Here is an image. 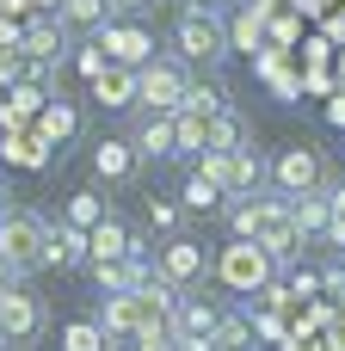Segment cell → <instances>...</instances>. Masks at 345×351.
Segmentation results:
<instances>
[{
  "label": "cell",
  "mask_w": 345,
  "mask_h": 351,
  "mask_svg": "<svg viewBox=\"0 0 345 351\" xmlns=\"http://www.w3.org/2000/svg\"><path fill=\"white\" fill-rule=\"evenodd\" d=\"M173 49L191 62V68H222L228 62V19L222 12H204V6H179V19H173Z\"/></svg>",
  "instance_id": "obj_1"
},
{
  "label": "cell",
  "mask_w": 345,
  "mask_h": 351,
  "mask_svg": "<svg viewBox=\"0 0 345 351\" xmlns=\"http://www.w3.org/2000/svg\"><path fill=\"white\" fill-rule=\"evenodd\" d=\"M278 259L259 247V241H228L222 253H216V284L222 290H235V296H259L265 284H278Z\"/></svg>",
  "instance_id": "obj_2"
},
{
  "label": "cell",
  "mask_w": 345,
  "mask_h": 351,
  "mask_svg": "<svg viewBox=\"0 0 345 351\" xmlns=\"http://www.w3.org/2000/svg\"><path fill=\"white\" fill-rule=\"evenodd\" d=\"M191 62L179 56V49H160L148 68H136V80H142V105L136 111H179L185 105V93H191Z\"/></svg>",
  "instance_id": "obj_3"
},
{
  "label": "cell",
  "mask_w": 345,
  "mask_h": 351,
  "mask_svg": "<svg viewBox=\"0 0 345 351\" xmlns=\"http://www.w3.org/2000/svg\"><path fill=\"white\" fill-rule=\"evenodd\" d=\"M43 247H49V216H37V210H6V222H0V253L31 278V271H43Z\"/></svg>",
  "instance_id": "obj_4"
},
{
  "label": "cell",
  "mask_w": 345,
  "mask_h": 351,
  "mask_svg": "<svg viewBox=\"0 0 345 351\" xmlns=\"http://www.w3.org/2000/svg\"><path fill=\"white\" fill-rule=\"evenodd\" d=\"M272 191H284V197L327 191V160H321V148H309V142L278 148V154H272Z\"/></svg>",
  "instance_id": "obj_5"
},
{
  "label": "cell",
  "mask_w": 345,
  "mask_h": 351,
  "mask_svg": "<svg viewBox=\"0 0 345 351\" xmlns=\"http://www.w3.org/2000/svg\"><path fill=\"white\" fill-rule=\"evenodd\" d=\"M154 265H160V278H167V284H179V290H198L204 278H216V253H210V247H198L191 234L160 241V247H154Z\"/></svg>",
  "instance_id": "obj_6"
},
{
  "label": "cell",
  "mask_w": 345,
  "mask_h": 351,
  "mask_svg": "<svg viewBox=\"0 0 345 351\" xmlns=\"http://www.w3.org/2000/svg\"><path fill=\"white\" fill-rule=\"evenodd\" d=\"M0 327L12 333V346H37L43 333H49V308H43V296L37 290H25V284H12V290H0Z\"/></svg>",
  "instance_id": "obj_7"
},
{
  "label": "cell",
  "mask_w": 345,
  "mask_h": 351,
  "mask_svg": "<svg viewBox=\"0 0 345 351\" xmlns=\"http://www.w3.org/2000/svg\"><path fill=\"white\" fill-rule=\"evenodd\" d=\"M99 43L111 49V62H117V68H148V62L160 56L154 31H148L142 19H111V25L99 31Z\"/></svg>",
  "instance_id": "obj_8"
},
{
  "label": "cell",
  "mask_w": 345,
  "mask_h": 351,
  "mask_svg": "<svg viewBox=\"0 0 345 351\" xmlns=\"http://www.w3.org/2000/svg\"><path fill=\"white\" fill-rule=\"evenodd\" d=\"M130 142H136L142 167L179 160V130H173V111H136V123H130Z\"/></svg>",
  "instance_id": "obj_9"
},
{
  "label": "cell",
  "mask_w": 345,
  "mask_h": 351,
  "mask_svg": "<svg viewBox=\"0 0 345 351\" xmlns=\"http://www.w3.org/2000/svg\"><path fill=\"white\" fill-rule=\"evenodd\" d=\"M19 56H37V62H56V68H62V62L74 56V31L62 25V12H31V19H25V49H19Z\"/></svg>",
  "instance_id": "obj_10"
},
{
  "label": "cell",
  "mask_w": 345,
  "mask_h": 351,
  "mask_svg": "<svg viewBox=\"0 0 345 351\" xmlns=\"http://www.w3.org/2000/svg\"><path fill=\"white\" fill-rule=\"evenodd\" d=\"M93 259V234L74 228L68 216H49V247H43V271H86Z\"/></svg>",
  "instance_id": "obj_11"
},
{
  "label": "cell",
  "mask_w": 345,
  "mask_h": 351,
  "mask_svg": "<svg viewBox=\"0 0 345 351\" xmlns=\"http://www.w3.org/2000/svg\"><path fill=\"white\" fill-rule=\"evenodd\" d=\"M136 173H142V154H136L130 136H99V142H93V179H105V185H130Z\"/></svg>",
  "instance_id": "obj_12"
},
{
  "label": "cell",
  "mask_w": 345,
  "mask_h": 351,
  "mask_svg": "<svg viewBox=\"0 0 345 351\" xmlns=\"http://www.w3.org/2000/svg\"><path fill=\"white\" fill-rule=\"evenodd\" d=\"M86 93H93L99 111H136V105H142V80H136V68H117V62H111Z\"/></svg>",
  "instance_id": "obj_13"
},
{
  "label": "cell",
  "mask_w": 345,
  "mask_h": 351,
  "mask_svg": "<svg viewBox=\"0 0 345 351\" xmlns=\"http://www.w3.org/2000/svg\"><path fill=\"white\" fill-rule=\"evenodd\" d=\"M56 99V86H37V80H19L6 86V105H0V130H25L31 117H43V105Z\"/></svg>",
  "instance_id": "obj_14"
},
{
  "label": "cell",
  "mask_w": 345,
  "mask_h": 351,
  "mask_svg": "<svg viewBox=\"0 0 345 351\" xmlns=\"http://www.w3.org/2000/svg\"><path fill=\"white\" fill-rule=\"evenodd\" d=\"M93 321L105 327L111 346H130V339L142 333V302H136V296H99V315H93Z\"/></svg>",
  "instance_id": "obj_15"
},
{
  "label": "cell",
  "mask_w": 345,
  "mask_h": 351,
  "mask_svg": "<svg viewBox=\"0 0 345 351\" xmlns=\"http://www.w3.org/2000/svg\"><path fill=\"white\" fill-rule=\"evenodd\" d=\"M216 321H222V302H210L204 290H185V296H179L173 327H179L185 339H216Z\"/></svg>",
  "instance_id": "obj_16"
},
{
  "label": "cell",
  "mask_w": 345,
  "mask_h": 351,
  "mask_svg": "<svg viewBox=\"0 0 345 351\" xmlns=\"http://www.w3.org/2000/svg\"><path fill=\"white\" fill-rule=\"evenodd\" d=\"M179 204H185L191 216H222V210H228V185L191 167V173H185V185H179Z\"/></svg>",
  "instance_id": "obj_17"
},
{
  "label": "cell",
  "mask_w": 345,
  "mask_h": 351,
  "mask_svg": "<svg viewBox=\"0 0 345 351\" xmlns=\"http://www.w3.org/2000/svg\"><path fill=\"white\" fill-rule=\"evenodd\" d=\"M247 142H253V130H247V117H241L235 105L216 111V117L204 123V148H210V154H241Z\"/></svg>",
  "instance_id": "obj_18"
},
{
  "label": "cell",
  "mask_w": 345,
  "mask_h": 351,
  "mask_svg": "<svg viewBox=\"0 0 345 351\" xmlns=\"http://www.w3.org/2000/svg\"><path fill=\"white\" fill-rule=\"evenodd\" d=\"M228 105H235V99H228V86H222L210 68H198V74H191V93H185V105H179V111H198V117L210 123V117H216V111H228Z\"/></svg>",
  "instance_id": "obj_19"
},
{
  "label": "cell",
  "mask_w": 345,
  "mask_h": 351,
  "mask_svg": "<svg viewBox=\"0 0 345 351\" xmlns=\"http://www.w3.org/2000/svg\"><path fill=\"white\" fill-rule=\"evenodd\" d=\"M37 130H43V142H49V148H62V142H74V136H80V105L56 93V99L43 105V117H37Z\"/></svg>",
  "instance_id": "obj_20"
},
{
  "label": "cell",
  "mask_w": 345,
  "mask_h": 351,
  "mask_svg": "<svg viewBox=\"0 0 345 351\" xmlns=\"http://www.w3.org/2000/svg\"><path fill=\"white\" fill-rule=\"evenodd\" d=\"M259 222H265V191L259 197H228V210H222L228 241H259Z\"/></svg>",
  "instance_id": "obj_21"
},
{
  "label": "cell",
  "mask_w": 345,
  "mask_h": 351,
  "mask_svg": "<svg viewBox=\"0 0 345 351\" xmlns=\"http://www.w3.org/2000/svg\"><path fill=\"white\" fill-rule=\"evenodd\" d=\"M111 19H117V6H111V0H62V25H68V31H80V37H99Z\"/></svg>",
  "instance_id": "obj_22"
},
{
  "label": "cell",
  "mask_w": 345,
  "mask_h": 351,
  "mask_svg": "<svg viewBox=\"0 0 345 351\" xmlns=\"http://www.w3.org/2000/svg\"><path fill=\"white\" fill-rule=\"evenodd\" d=\"M6 160L25 167V173H43V167H49V142H43V130H6Z\"/></svg>",
  "instance_id": "obj_23"
},
{
  "label": "cell",
  "mask_w": 345,
  "mask_h": 351,
  "mask_svg": "<svg viewBox=\"0 0 345 351\" xmlns=\"http://www.w3.org/2000/svg\"><path fill=\"white\" fill-rule=\"evenodd\" d=\"M290 216H296L302 241H321L333 222V204H327V191H302V197H290Z\"/></svg>",
  "instance_id": "obj_24"
},
{
  "label": "cell",
  "mask_w": 345,
  "mask_h": 351,
  "mask_svg": "<svg viewBox=\"0 0 345 351\" xmlns=\"http://www.w3.org/2000/svg\"><path fill=\"white\" fill-rule=\"evenodd\" d=\"M216 351H259V327H253V315L222 308V321H216Z\"/></svg>",
  "instance_id": "obj_25"
},
{
  "label": "cell",
  "mask_w": 345,
  "mask_h": 351,
  "mask_svg": "<svg viewBox=\"0 0 345 351\" xmlns=\"http://www.w3.org/2000/svg\"><path fill=\"white\" fill-rule=\"evenodd\" d=\"M130 253H136L130 222H123V216H105V222L93 228V259H130Z\"/></svg>",
  "instance_id": "obj_26"
},
{
  "label": "cell",
  "mask_w": 345,
  "mask_h": 351,
  "mask_svg": "<svg viewBox=\"0 0 345 351\" xmlns=\"http://www.w3.org/2000/svg\"><path fill=\"white\" fill-rule=\"evenodd\" d=\"M62 216H68L74 228H86V234H93V228H99L105 216H117V210H111V204H105L99 191H68V204H62Z\"/></svg>",
  "instance_id": "obj_27"
},
{
  "label": "cell",
  "mask_w": 345,
  "mask_h": 351,
  "mask_svg": "<svg viewBox=\"0 0 345 351\" xmlns=\"http://www.w3.org/2000/svg\"><path fill=\"white\" fill-rule=\"evenodd\" d=\"M259 37H265V6L247 0V6L228 19V43H235V49H259Z\"/></svg>",
  "instance_id": "obj_28"
},
{
  "label": "cell",
  "mask_w": 345,
  "mask_h": 351,
  "mask_svg": "<svg viewBox=\"0 0 345 351\" xmlns=\"http://www.w3.org/2000/svg\"><path fill=\"white\" fill-rule=\"evenodd\" d=\"M185 216H191V210H185L179 197H148V228H154L160 241H173V234L185 228Z\"/></svg>",
  "instance_id": "obj_29"
},
{
  "label": "cell",
  "mask_w": 345,
  "mask_h": 351,
  "mask_svg": "<svg viewBox=\"0 0 345 351\" xmlns=\"http://www.w3.org/2000/svg\"><path fill=\"white\" fill-rule=\"evenodd\" d=\"M62 351H117V346H111L105 327L86 315V321H68V327H62Z\"/></svg>",
  "instance_id": "obj_30"
},
{
  "label": "cell",
  "mask_w": 345,
  "mask_h": 351,
  "mask_svg": "<svg viewBox=\"0 0 345 351\" xmlns=\"http://www.w3.org/2000/svg\"><path fill=\"white\" fill-rule=\"evenodd\" d=\"M68 62H74V74H80V80L93 86V80H99V74L111 68V49H105L99 37H86V43H74V56H68Z\"/></svg>",
  "instance_id": "obj_31"
},
{
  "label": "cell",
  "mask_w": 345,
  "mask_h": 351,
  "mask_svg": "<svg viewBox=\"0 0 345 351\" xmlns=\"http://www.w3.org/2000/svg\"><path fill=\"white\" fill-rule=\"evenodd\" d=\"M173 130H179V160H185V154L198 160V154H204V117H198V111H173Z\"/></svg>",
  "instance_id": "obj_32"
},
{
  "label": "cell",
  "mask_w": 345,
  "mask_h": 351,
  "mask_svg": "<svg viewBox=\"0 0 345 351\" xmlns=\"http://www.w3.org/2000/svg\"><path fill=\"white\" fill-rule=\"evenodd\" d=\"M130 346L136 351H179V327H173V321H148Z\"/></svg>",
  "instance_id": "obj_33"
},
{
  "label": "cell",
  "mask_w": 345,
  "mask_h": 351,
  "mask_svg": "<svg viewBox=\"0 0 345 351\" xmlns=\"http://www.w3.org/2000/svg\"><path fill=\"white\" fill-rule=\"evenodd\" d=\"M321 290H327V296H345V265H340V259L321 271Z\"/></svg>",
  "instance_id": "obj_34"
},
{
  "label": "cell",
  "mask_w": 345,
  "mask_h": 351,
  "mask_svg": "<svg viewBox=\"0 0 345 351\" xmlns=\"http://www.w3.org/2000/svg\"><path fill=\"white\" fill-rule=\"evenodd\" d=\"M327 204H333V222H345V179H327Z\"/></svg>",
  "instance_id": "obj_35"
},
{
  "label": "cell",
  "mask_w": 345,
  "mask_h": 351,
  "mask_svg": "<svg viewBox=\"0 0 345 351\" xmlns=\"http://www.w3.org/2000/svg\"><path fill=\"white\" fill-rule=\"evenodd\" d=\"M290 290H296V296H315L321 278H315V271H290Z\"/></svg>",
  "instance_id": "obj_36"
},
{
  "label": "cell",
  "mask_w": 345,
  "mask_h": 351,
  "mask_svg": "<svg viewBox=\"0 0 345 351\" xmlns=\"http://www.w3.org/2000/svg\"><path fill=\"white\" fill-rule=\"evenodd\" d=\"M111 6H117V19H142V12L160 6V0H111Z\"/></svg>",
  "instance_id": "obj_37"
},
{
  "label": "cell",
  "mask_w": 345,
  "mask_h": 351,
  "mask_svg": "<svg viewBox=\"0 0 345 351\" xmlns=\"http://www.w3.org/2000/svg\"><path fill=\"white\" fill-rule=\"evenodd\" d=\"M327 123H333V130H345V86L327 99Z\"/></svg>",
  "instance_id": "obj_38"
},
{
  "label": "cell",
  "mask_w": 345,
  "mask_h": 351,
  "mask_svg": "<svg viewBox=\"0 0 345 351\" xmlns=\"http://www.w3.org/2000/svg\"><path fill=\"white\" fill-rule=\"evenodd\" d=\"M12 284H25V271H19V265H12V259L0 253V290H12Z\"/></svg>",
  "instance_id": "obj_39"
},
{
  "label": "cell",
  "mask_w": 345,
  "mask_h": 351,
  "mask_svg": "<svg viewBox=\"0 0 345 351\" xmlns=\"http://www.w3.org/2000/svg\"><path fill=\"white\" fill-rule=\"evenodd\" d=\"M0 12H6V19H19V12L31 19V0H0Z\"/></svg>",
  "instance_id": "obj_40"
},
{
  "label": "cell",
  "mask_w": 345,
  "mask_h": 351,
  "mask_svg": "<svg viewBox=\"0 0 345 351\" xmlns=\"http://www.w3.org/2000/svg\"><path fill=\"white\" fill-rule=\"evenodd\" d=\"M179 351H216V339H185L179 333Z\"/></svg>",
  "instance_id": "obj_41"
},
{
  "label": "cell",
  "mask_w": 345,
  "mask_h": 351,
  "mask_svg": "<svg viewBox=\"0 0 345 351\" xmlns=\"http://www.w3.org/2000/svg\"><path fill=\"white\" fill-rule=\"evenodd\" d=\"M31 12H62V0H31Z\"/></svg>",
  "instance_id": "obj_42"
},
{
  "label": "cell",
  "mask_w": 345,
  "mask_h": 351,
  "mask_svg": "<svg viewBox=\"0 0 345 351\" xmlns=\"http://www.w3.org/2000/svg\"><path fill=\"white\" fill-rule=\"evenodd\" d=\"M0 351H19V346H12V333H6V327H0Z\"/></svg>",
  "instance_id": "obj_43"
},
{
  "label": "cell",
  "mask_w": 345,
  "mask_h": 351,
  "mask_svg": "<svg viewBox=\"0 0 345 351\" xmlns=\"http://www.w3.org/2000/svg\"><path fill=\"white\" fill-rule=\"evenodd\" d=\"M340 86H345V49H340Z\"/></svg>",
  "instance_id": "obj_44"
},
{
  "label": "cell",
  "mask_w": 345,
  "mask_h": 351,
  "mask_svg": "<svg viewBox=\"0 0 345 351\" xmlns=\"http://www.w3.org/2000/svg\"><path fill=\"white\" fill-rule=\"evenodd\" d=\"M0 222H6V197H0Z\"/></svg>",
  "instance_id": "obj_45"
}]
</instances>
